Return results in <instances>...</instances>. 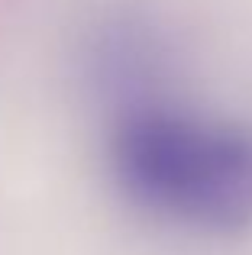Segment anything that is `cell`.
I'll return each instance as SVG.
<instances>
[{
	"label": "cell",
	"instance_id": "6da1fadb",
	"mask_svg": "<svg viewBox=\"0 0 252 255\" xmlns=\"http://www.w3.org/2000/svg\"><path fill=\"white\" fill-rule=\"evenodd\" d=\"M114 171L136 204L204 230L252 223V129L139 104L114 132Z\"/></svg>",
	"mask_w": 252,
	"mask_h": 255
}]
</instances>
